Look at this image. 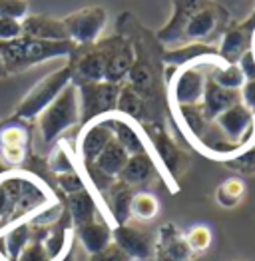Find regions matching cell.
Returning <instances> with one entry per match:
<instances>
[{"instance_id":"cell-1","label":"cell","mask_w":255,"mask_h":261,"mask_svg":"<svg viewBox=\"0 0 255 261\" xmlns=\"http://www.w3.org/2000/svg\"><path fill=\"white\" fill-rule=\"evenodd\" d=\"M52 199L50 190L36 175L24 172H6L0 175V231L30 218Z\"/></svg>"},{"instance_id":"cell-2","label":"cell","mask_w":255,"mask_h":261,"mask_svg":"<svg viewBox=\"0 0 255 261\" xmlns=\"http://www.w3.org/2000/svg\"><path fill=\"white\" fill-rule=\"evenodd\" d=\"M74 50L76 46L70 40L46 42V40L20 36L10 42H0V56L6 66V72H20L52 58H64V56H70Z\"/></svg>"},{"instance_id":"cell-3","label":"cell","mask_w":255,"mask_h":261,"mask_svg":"<svg viewBox=\"0 0 255 261\" xmlns=\"http://www.w3.org/2000/svg\"><path fill=\"white\" fill-rule=\"evenodd\" d=\"M80 122V98L78 86L70 82L62 94L38 116V136L42 144L52 146L60 140L66 130Z\"/></svg>"},{"instance_id":"cell-4","label":"cell","mask_w":255,"mask_h":261,"mask_svg":"<svg viewBox=\"0 0 255 261\" xmlns=\"http://www.w3.org/2000/svg\"><path fill=\"white\" fill-rule=\"evenodd\" d=\"M70 82H74V72L72 64H66L54 72H50L46 78L36 82L34 88L24 96L16 108V118L22 122L36 120L44 110L48 108Z\"/></svg>"},{"instance_id":"cell-5","label":"cell","mask_w":255,"mask_h":261,"mask_svg":"<svg viewBox=\"0 0 255 261\" xmlns=\"http://www.w3.org/2000/svg\"><path fill=\"white\" fill-rule=\"evenodd\" d=\"M122 84L112 82H84L78 86L80 98V122H92L116 112Z\"/></svg>"},{"instance_id":"cell-6","label":"cell","mask_w":255,"mask_h":261,"mask_svg":"<svg viewBox=\"0 0 255 261\" xmlns=\"http://www.w3.org/2000/svg\"><path fill=\"white\" fill-rule=\"evenodd\" d=\"M219 58L206 60V62H217ZM206 62H197V64H188L177 68L175 76L170 82V98L173 108H182V106H197L201 104L206 84H208V76L203 72L201 64Z\"/></svg>"},{"instance_id":"cell-7","label":"cell","mask_w":255,"mask_h":261,"mask_svg":"<svg viewBox=\"0 0 255 261\" xmlns=\"http://www.w3.org/2000/svg\"><path fill=\"white\" fill-rule=\"evenodd\" d=\"M68 40L74 46L96 44L104 32L108 22V12L100 6H86L62 18Z\"/></svg>"},{"instance_id":"cell-8","label":"cell","mask_w":255,"mask_h":261,"mask_svg":"<svg viewBox=\"0 0 255 261\" xmlns=\"http://www.w3.org/2000/svg\"><path fill=\"white\" fill-rule=\"evenodd\" d=\"M213 126L221 132V138L234 144L237 150H245L253 144L255 116L253 112L241 102L225 110L213 120Z\"/></svg>"},{"instance_id":"cell-9","label":"cell","mask_w":255,"mask_h":261,"mask_svg":"<svg viewBox=\"0 0 255 261\" xmlns=\"http://www.w3.org/2000/svg\"><path fill=\"white\" fill-rule=\"evenodd\" d=\"M112 140H114V136H112V128L108 124L106 116L88 122L78 136V148H76L78 160L84 166H92Z\"/></svg>"},{"instance_id":"cell-10","label":"cell","mask_w":255,"mask_h":261,"mask_svg":"<svg viewBox=\"0 0 255 261\" xmlns=\"http://www.w3.org/2000/svg\"><path fill=\"white\" fill-rule=\"evenodd\" d=\"M104 58H106V72H104V82L112 84H122V80L128 76L130 68L136 62V54L132 44L122 38H110L108 42L100 46Z\"/></svg>"},{"instance_id":"cell-11","label":"cell","mask_w":255,"mask_h":261,"mask_svg":"<svg viewBox=\"0 0 255 261\" xmlns=\"http://www.w3.org/2000/svg\"><path fill=\"white\" fill-rule=\"evenodd\" d=\"M225 18V12L212 2H206L193 16L190 18V22L184 28L182 34V42L191 44V42H206L213 32L219 28L221 20Z\"/></svg>"},{"instance_id":"cell-12","label":"cell","mask_w":255,"mask_h":261,"mask_svg":"<svg viewBox=\"0 0 255 261\" xmlns=\"http://www.w3.org/2000/svg\"><path fill=\"white\" fill-rule=\"evenodd\" d=\"M156 261H191L190 245L186 241V236L173 225H162L158 231V240L151 247Z\"/></svg>"},{"instance_id":"cell-13","label":"cell","mask_w":255,"mask_h":261,"mask_svg":"<svg viewBox=\"0 0 255 261\" xmlns=\"http://www.w3.org/2000/svg\"><path fill=\"white\" fill-rule=\"evenodd\" d=\"M112 243L124 251L132 261H142L148 259L151 255V240L146 231L130 225V223H122V225H114L112 229Z\"/></svg>"},{"instance_id":"cell-14","label":"cell","mask_w":255,"mask_h":261,"mask_svg":"<svg viewBox=\"0 0 255 261\" xmlns=\"http://www.w3.org/2000/svg\"><path fill=\"white\" fill-rule=\"evenodd\" d=\"M108 124L112 128V136L114 140L128 152V155H136V153H146L149 152L148 138L144 136V132L138 128V124L134 120H130L126 116L120 114H110L106 116Z\"/></svg>"},{"instance_id":"cell-15","label":"cell","mask_w":255,"mask_h":261,"mask_svg":"<svg viewBox=\"0 0 255 261\" xmlns=\"http://www.w3.org/2000/svg\"><path fill=\"white\" fill-rule=\"evenodd\" d=\"M28 130L22 124H6L0 130V158L8 168H18L28 155Z\"/></svg>"},{"instance_id":"cell-16","label":"cell","mask_w":255,"mask_h":261,"mask_svg":"<svg viewBox=\"0 0 255 261\" xmlns=\"http://www.w3.org/2000/svg\"><path fill=\"white\" fill-rule=\"evenodd\" d=\"M208 0H173V14L170 22L158 32V40L166 46L182 42V34L190 18L206 4Z\"/></svg>"},{"instance_id":"cell-17","label":"cell","mask_w":255,"mask_h":261,"mask_svg":"<svg viewBox=\"0 0 255 261\" xmlns=\"http://www.w3.org/2000/svg\"><path fill=\"white\" fill-rule=\"evenodd\" d=\"M22 36L46 40V42L68 40V34H66L62 20H56V18H50V16H40V14H28L22 20Z\"/></svg>"},{"instance_id":"cell-18","label":"cell","mask_w":255,"mask_h":261,"mask_svg":"<svg viewBox=\"0 0 255 261\" xmlns=\"http://www.w3.org/2000/svg\"><path fill=\"white\" fill-rule=\"evenodd\" d=\"M239 102H241V96H239L237 90H225V88L213 84L208 78L206 92H203V98H201L199 106L203 110V116L208 118V122H213L219 114H223L225 110H230Z\"/></svg>"},{"instance_id":"cell-19","label":"cell","mask_w":255,"mask_h":261,"mask_svg":"<svg viewBox=\"0 0 255 261\" xmlns=\"http://www.w3.org/2000/svg\"><path fill=\"white\" fill-rule=\"evenodd\" d=\"M134 188H130L128 184L114 179L106 190V205L110 212V218L114 219L116 225L128 223L130 219V205H132V197H134Z\"/></svg>"},{"instance_id":"cell-20","label":"cell","mask_w":255,"mask_h":261,"mask_svg":"<svg viewBox=\"0 0 255 261\" xmlns=\"http://www.w3.org/2000/svg\"><path fill=\"white\" fill-rule=\"evenodd\" d=\"M213 58H219L217 56V50L203 42L184 44V46H177V48L168 50L164 54V62L170 66H175V68H182V66H188V64H197V62H206V60H213Z\"/></svg>"},{"instance_id":"cell-21","label":"cell","mask_w":255,"mask_h":261,"mask_svg":"<svg viewBox=\"0 0 255 261\" xmlns=\"http://www.w3.org/2000/svg\"><path fill=\"white\" fill-rule=\"evenodd\" d=\"M76 231H78V240L82 243V247L92 257L100 255L102 251H106L108 247L112 245V229H110V225L106 221L92 219L90 223L78 227Z\"/></svg>"},{"instance_id":"cell-22","label":"cell","mask_w":255,"mask_h":261,"mask_svg":"<svg viewBox=\"0 0 255 261\" xmlns=\"http://www.w3.org/2000/svg\"><path fill=\"white\" fill-rule=\"evenodd\" d=\"M74 76H78L84 82H104V72H106V58L100 50V46H94L86 50L84 54L72 64Z\"/></svg>"},{"instance_id":"cell-23","label":"cell","mask_w":255,"mask_h":261,"mask_svg":"<svg viewBox=\"0 0 255 261\" xmlns=\"http://www.w3.org/2000/svg\"><path fill=\"white\" fill-rule=\"evenodd\" d=\"M154 172H156V164H154L151 153H136V155L128 158L126 166H124L122 174L118 175V179L128 184L130 188H138V186L148 184Z\"/></svg>"},{"instance_id":"cell-24","label":"cell","mask_w":255,"mask_h":261,"mask_svg":"<svg viewBox=\"0 0 255 261\" xmlns=\"http://www.w3.org/2000/svg\"><path fill=\"white\" fill-rule=\"evenodd\" d=\"M249 44H251V38L245 28H230L221 38V44L217 48V56L225 64H237L239 58L251 48Z\"/></svg>"},{"instance_id":"cell-25","label":"cell","mask_w":255,"mask_h":261,"mask_svg":"<svg viewBox=\"0 0 255 261\" xmlns=\"http://www.w3.org/2000/svg\"><path fill=\"white\" fill-rule=\"evenodd\" d=\"M128 158L130 155H128L126 150L116 140H112L106 148H104V152L96 158V162L92 166L102 175L110 177V179H118V175L122 174V170L126 166Z\"/></svg>"},{"instance_id":"cell-26","label":"cell","mask_w":255,"mask_h":261,"mask_svg":"<svg viewBox=\"0 0 255 261\" xmlns=\"http://www.w3.org/2000/svg\"><path fill=\"white\" fill-rule=\"evenodd\" d=\"M30 223L28 221H16L2 233V245H4V255L8 261H16L22 249L30 243Z\"/></svg>"},{"instance_id":"cell-27","label":"cell","mask_w":255,"mask_h":261,"mask_svg":"<svg viewBox=\"0 0 255 261\" xmlns=\"http://www.w3.org/2000/svg\"><path fill=\"white\" fill-rule=\"evenodd\" d=\"M151 146L154 152L158 155V160L164 164V168L168 170L170 175H175L180 170V162H182V152L177 150V146L170 140V136L166 132H156L151 136Z\"/></svg>"},{"instance_id":"cell-28","label":"cell","mask_w":255,"mask_h":261,"mask_svg":"<svg viewBox=\"0 0 255 261\" xmlns=\"http://www.w3.org/2000/svg\"><path fill=\"white\" fill-rule=\"evenodd\" d=\"M68 212H70V219L74 223V227H82L86 223H90L92 219H96V199L94 196L84 190L78 194L68 196Z\"/></svg>"},{"instance_id":"cell-29","label":"cell","mask_w":255,"mask_h":261,"mask_svg":"<svg viewBox=\"0 0 255 261\" xmlns=\"http://www.w3.org/2000/svg\"><path fill=\"white\" fill-rule=\"evenodd\" d=\"M175 110V116L180 118L182 122V128L188 132L191 140H201L206 130L210 128L212 122H208V118L203 116V110L201 106H182V108H173Z\"/></svg>"},{"instance_id":"cell-30","label":"cell","mask_w":255,"mask_h":261,"mask_svg":"<svg viewBox=\"0 0 255 261\" xmlns=\"http://www.w3.org/2000/svg\"><path fill=\"white\" fill-rule=\"evenodd\" d=\"M116 114L126 116V118L134 120V122H142L146 118L144 98L130 86V84L120 88V96H118V104H116Z\"/></svg>"},{"instance_id":"cell-31","label":"cell","mask_w":255,"mask_h":261,"mask_svg":"<svg viewBox=\"0 0 255 261\" xmlns=\"http://www.w3.org/2000/svg\"><path fill=\"white\" fill-rule=\"evenodd\" d=\"M210 80L217 86L225 88V90H241V86L245 84V76L241 74L237 64H215L210 74Z\"/></svg>"},{"instance_id":"cell-32","label":"cell","mask_w":255,"mask_h":261,"mask_svg":"<svg viewBox=\"0 0 255 261\" xmlns=\"http://www.w3.org/2000/svg\"><path fill=\"white\" fill-rule=\"evenodd\" d=\"M160 212V201L158 197L149 192H136L132 197L130 205V218L138 221H151Z\"/></svg>"},{"instance_id":"cell-33","label":"cell","mask_w":255,"mask_h":261,"mask_svg":"<svg viewBox=\"0 0 255 261\" xmlns=\"http://www.w3.org/2000/svg\"><path fill=\"white\" fill-rule=\"evenodd\" d=\"M245 196V181L241 177H227L217 190H215V201L221 207H235Z\"/></svg>"},{"instance_id":"cell-34","label":"cell","mask_w":255,"mask_h":261,"mask_svg":"<svg viewBox=\"0 0 255 261\" xmlns=\"http://www.w3.org/2000/svg\"><path fill=\"white\" fill-rule=\"evenodd\" d=\"M48 168L56 175L68 174V172H74L76 170V166H74V153L70 150L68 142H64V140L56 142V146L52 148V152L48 155Z\"/></svg>"},{"instance_id":"cell-35","label":"cell","mask_w":255,"mask_h":261,"mask_svg":"<svg viewBox=\"0 0 255 261\" xmlns=\"http://www.w3.org/2000/svg\"><path fill=\"white\" fill-rule=\"evenodd\" d=\"M64 205L58 201V199H52L50 203L42 205L38 212H34L30 218H28V223L30 227H48L52 223H56L58 219L62 218Z\"/></svg>"},{"instance_id":"cell-36","label":"cell","mask_w":255,"mask_h":261,"mask_svg":"<svg viewBox=\"0 0 255 261\" xmlns=\"http://www.w3.org/2000/svg\"><path fill=\"white\" fill-rule=\"evenodd\" d=\"M128 78H130V86L134 88L140 96H142V92H146L154 86V74H151L149 66L144 64V62H134V66L128 72Z\"/></svg>"},{"instance_id":"cell-37","label":"cell","mask_w":255,"mask_h":261,"mask_svg":"<svg viewBox=\"0 0 255 261\" xmlns=\"http://www.w3.org/2000/svg\"><path fill=\"white\" fill-rule=\"evenodd\" d=\"M184 236H186V241H188L193 255L208 251L210 245H212V229L208 225H193L190 231L184 233Z\"/></svg>"},{"instance_id":"cell-38","label":"cell","mask_w":255,"mask_h":261,"mask_svg":"<svg viewBox=\"0 0 255 261\" xmlns=\"http://www.w3.org/2000/svg\"><path fill=\"white\" fill-rule=\"evenodd\" d=\"M225 166L239 174H255V144L247 146L239 153H235L234 158L225 160Z\"/></svg>"},{"instance_id":"cell-39","label":"cell","mask_w":255,"mask_h":261,"mask_svg":"<svg viewBox=\"0 0 255 261\" xmlns=\"http://www.w3.org/2000/svg\"><path fill=\"white\" fill-rule=\"evenodd\" d=\"M56 184H58V188L62 190L66 196H72V194H78V192L88 190V188H86L84 177L78 174V170L68 172V174L56 175Z\"/></svg>"},{"instance_id":"cell-40","label":"cell","mask_w":255,"mask_h":261,"mask_svg":"<svg viewBox=\"0 0 255 261\" xmlns=\"http://www.w3.org/2000/svg\"><path fill=\"white\" fill-rule=\"evenodd\" d=\"M16 261H52V253H50V247L46 243L30 241L22 249V253L18 255Z\"/></svg>"},{"instance_id":"cell-41","label":"cell","mask_w":255,"mask_h":261,"mask_svg":"<svg viewBox=\"0 0 255 261\" xmlns=\"http://www.w3.org/2000/svg\"><path fill=\"white\" fill-rule=\"evenodd\" d=\"M0 16L22 22L28 16L26 0H0Z\"/></svg>"},{"instance_id":"cell-42","label":"cell","mask_w":255,"mask_h":261,"mask_svg":"<svg viewBox=\"0 0 255 261\" xmlns=\"http://www.w3.org/2000/svg\"><path fill=\"white\" fill-rule=\"evenodd\" d=\"M22 36V22L0 16V42H10Z\"/></svg>"},{"instance_id":"cell-43","label":"cell","mask_w":255,"mask_h":261,"mask_svg":"<svg viewBox=\"0 0 255 261\" xmlns=\"http://www.w3.org/2000/svg\"><path fill=\"white\" fill-rule=\"evenodd\" d=\"M237 66H239L241 74L245 76V82H247V80H255V54H253V50H251V48H249V50L239 58Z\"/></svg>"},{"instance_id":"cell-44","label":"cell","mask_w":255,"mask_h":261,"mask_svg":"<svg viewBox=\"0 0 255 261\" xmlns=\"http://www.w3.org/2000/svg\"><path fill=\"white\" fill-rule=\"evenodd\" d=\"M239 96H241V104L247 106V108L253 112L255 110V80H247L241 90H239Z\"/></svg>"},{"instance_id":"cell-45","label":"cell","mask_w":255,"mask_h":261,"mask_svg":"<svg viewBox=\"0 0 255 261\" xmlns=\"http://www.w3.org/2000/svg\"><path fill=\"white\" fill-rule=\"evenodd\" d=\"M94 261H132V259L128 257L124 251H120V249H118V247L112 243L106 251H102L100 255H96V257H94Z\"/></svg>"},{"instance_id":"cell-46","label":"cell","mask_w":255,"mask_h":261,"mask_svg":"<svg viewBox=\"0 0 255 261\" xmlns=\"http://www.w3.org/2000/svg\"><path fill=\"white\" fill-rule=\"evenodd\" d=\"M6 172H8V166H6V164L2 162V158H0V175H4Z\"/></svg>"},{"instance_id":"cell-47","label":"cell","mask_w":255,"mask_h":261,"mask_svg":"<svg viewBox=\"0 0 255 261\" xmlns=\"http://www.w3.org/2000/svg\"><path fill=\"white\" fill-rule=\"evenodd\" d=\"M8 72H6V66H4V62H2V56H0V78L2 76H6Z\"/></svg>"},{"instance_id":"cell-48","label":"cell","mask_w":255,"mask_h":261,"mask_svg":"<svg viewBox=\"0 0 255 261\" xmlns=\"http://www.w3.org/2000/svg\"><path fill=\"white\" fill-rule=\"evenodd\" d=\"M253 144H255V128H253Z\"/></svg>"},{"instance_id":"cell-49","label":"cell","mask_w":255,"mask_h":261,"mask_svg":"<svg viewBox=\"0 0 255 261\" xmlns=\"http://www.w3.org/2000/svg\"><path fill=\"white\" fill-rule=\"evenodd\" d=\"M253 116H255V110H253Z\"/></svg>"}]
</instances>
